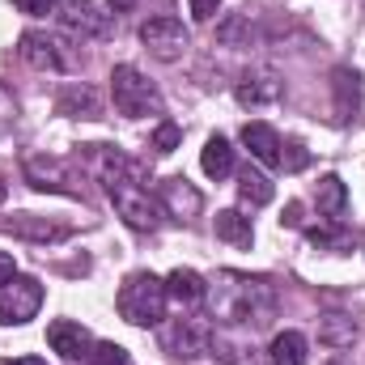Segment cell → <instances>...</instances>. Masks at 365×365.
<instances>
[{
  "instance_id": "cell-6",
  "label": "cell",
  "mask_w": 365,
  "mask_h": 365,
  "mask_svg": "<svg viewBox=\"0 0 365 365\" xmlns=\"http://www.w3.org/2000/svg\"><path fill=\"white\" fill-rule=\"evenodd\" d=\"M140 47H145L153 60L175 64V60H182V56H187L191 34H187V26H182L179 17L162 13V17H149V21L140 26Z\"/></svg>"
},
{
  "instance_id": "cell-34",
  "label": "cell",
  "mask_w": 365,
  "mask_h": 365,
  "mask_svg": "<svg viewBox=\"0 0 365 365\" xmlns=\"http://www.w3.org/2000/svg\"><path fill=\"white\" fill-rule=\"evenodd\" d=\"M13 276H17V259H13L9 251H0V284H4V280H13Z\"/></svg>"
},
{
  "instance_id": "cell-25",
  "label": "cell",
  "mask_w": 365,
  "mask_h": 365,
  "mask_svg": "<svg viewBox=\"0 0 365 365\" xmlns=\"http://www.w3.org/2000/svg\"><path fill=\"white\" fill-rule=\"evenodd\" d=\"M310 242H314L319 251H349V247H353V238H349L344 230H310Z\"/></svg>"
},
{
  "instance_id": "cell-14",
  "label": "cell",
  "mask_w": 365,
  "mask_h": 365,
  "mask_svg": "<svg viewBox=\"0 0 365 365\" xmlns=\"http://www.w3.org/2000/svg\"><path fill=\"white\" fill-rule=\"evenodd\" d=\"M56 110L68 115V119H98V115H102V98H98V90L86 86V81H68V86L60 90V98H56Z\"/></svg>"
},
{
  "instance_id": "cell-4",
  "label": "cell",
  "mask_w": 365,
  "mask_h": 365,
  "mask_svg": "<svg viewBox=\"0 0 365 365\" xmlns=\"http://www.w3.org/2000/svg\"><path fill=\"white\" fill-rule=\"evenodd\" d=\"M110 98H115V110L128 115V119H145V115H162L166 110L158 86L136 64H115V73H110Z\"/></svg>"
},
{
  "instance_id": "cell-33",
  "label": "cell",
  "mask_w": 365,
  "mask_h": 365,
  "mask_svg": "<svg viewBox=\"0 0 365 365\" xmlns=\"http://www.w3.org/2000/svg\"><path fill=\"white\" fill-rule=\"evenodd\" d=\"M280 225H289V230H297V225H302V204H297V200H289V204H284Z\"/></svg>"
},
{
  "instance_id": "cell-35",
  "label": "cell",
  "mask_w": 365,
  "mask_h": 365,
  "mask_svg": "<svg viewBox=\"0 0 365 365\" xmlns=\"http://www.w3.org/2000/svg\"><path fill=\"white\" fill-rule=\"evenodd\" d=\"M4 365H47L43 357H13V361H4Z\"/></svg>"
},
{
  "instance_id": "cell-23",
  "label": "cell",
  "mask_w": 365,
  "mask_h": 365,
  "mask_svg": "<svg viewBox=\"0 0 365 365\" xmlns=\"http://www.w3.org/2000/svg\"><path fill=\"white\" fill-rule=\"evenodd\" d=\"M238 200L242 204H251V208H264L268 200H272V182H268V175L264 170H238Z\"/></svg>"
},
{
  "instance_id": "cell-20",
  "label": "cell",
  "mask_w": 365,
  "mask_h": 365,
  "mask_svg": "<svg viewBox=\"0 0 365 365\" xmlns=\"http://www.w3.org/2000/svg\"><path fill=\"white\" fill-rule=\"evenodd\" d=\"M200 166L208 179H230L234 175V145L225 136H208V145L200 149Z\"/></svg>"
},
{
  "instance_id": "cell-9",
  "label": "cell",
  "mask_w": 365,
  "mask_h": 365,
  "mask_svg": "<svg viewBox=\"0 0 365 365\" xmlns=\"http://www.w3.org/2000/svg\"><path fill=\"white\" fill-rule=\"evenodd\" d=\"M162 349L179 361H195L212 349V323L204 319H175L166 331H162Z\"/></svg>"
},
{
  "instance_id": "cell-26",
  "label": "cell",
  "mask_w": 365,
  "mask_h": 365,
  "mask_svg": "<svg viewBox=\"0 0 365 365\" xmlns=\"http://www.w3.org/2000/svg\"><path fill=\"white\" fill-rule=\"evenodd\" d=\"M90 365H128V349H119V344H93L90 349V357H86Z\"/></svg>"
},
{
  "instance_id": "cell-8",
  "label": "cell",
  "mask_w": 365,
  "mask_h": 365,
  "mask_svg": "<svg viewBox=\"0 0 365 365\" xmlns=\"http://www.w3.org/2000/svg\"><path fill=\"white\" fill-rule=\"evenodd\" d=\"M17 51H21V60H26L30 68H38V73H68V68H73V51H68L56 34H47V30H26V34L17 38Z\"/></svg>"
},
{
  "instance_id": "cell-21",
  "label": "cell",
  "mask_w": 365,
  "mask_h": 365,
  "mask_svg": "<svg viewBox=\"0 0 365 365\" xmlns=\"http://www.w3.org/2000/svg\"><path fill=\"white\" fill-rule=\"evenodd\" d=\"M4 225H9L13 234H21V238H34V242H60V238H68L64 225H51V221H43V217H34V212H17V217H9Z\"/></svg>"
},
{
  "instance_id": "cell-5",
  "label": "cell",
  "mask_w": 365,
  "mask_h": 365,
  "mask_svg": "<svg viewBox=\"0 0 365 365\" xmlns=\"http://www.w3.org/2000/svg\"><path fill=\"white\" fill-rule=\"evenodd\" d=\"M21 170H26V182L34 191H51V195H81L86 191L81 175L64 158H51V153H30L21 162Z\"/></svg>"
},
{
  "instance_id": "cell-3",
  "label": "cell",
  "mask_w": 365,
  "mask_h": 365,
  "mask_svg": "<svg viewBox=\"0 0 365 365\" xmlns=\"http://www.w3.org/2000/svg\"><path fill=\"white\" fill-rule=\"evenodd\" d=\"M166 302H170L166 280H162V276H153V272L123 276L119 297H115L119 314H123L132 327H158V323L166 319Z\"/></svg>"
},
{
  "instance_id": "cell-12",
  "label": "cell",
  "mask_w": 365,
  "mask_h": 365,
  "mask_svg": "<svg viewBox=\"0 0 365 365\" xmlns=\"http://www.w3.org/2000/svg\"><path fill=\"white\" fill-rule=\"evenodd\" d=\"M280 93H284V81H280V73H272V68H251L234 86V98L242 106H272V102H280Z\"/></svg>"
},
{
  "instance_id": "cell-18",
  "label": "cell",
  "mask_w": 365,
  "mask_h": 365,
  "mask_svg": "<svg viewBox=\"0 0 365 365\" xmlns=\"http://www.w3.org/2000/svg\"><path fill=\"white\" fill-rule=\"evenodd\" d=\"M212 230H217V238H221V242H230V247H242V251L255 242V225H251V217H242L238 208H225V212H217Z\"/></svg>"
},
{
  "instance_id": "cell-7",
  "label": "cell",
  "mask_w": 365,
  "mask_h": 365,
  "mask_svg": "<svg viewBox=\"0 0 365 365\" xmlns=\"http://www.w3.org/2000/svg\"><path fill=\"white\" fill-rule=\"evenodd\" d=\"M43 306V284L34 276H13L0 284V327H21L38 314Z\"/></svg>"
},
{
  "instance_id": "cell-22",
  "label": "cell",
  "mask_w": 365,
  "mask_h": 365,
  "mask_svg": "<svg viewBox=\"0 0 365 365\" xmlns=\"http://www.w3.org/2000/svg\"><path fill=\"white\" fill-rule=\"evenodd\" d=\"M331 86H336V115L340 119H353V110L361 106V77L353 68H336Z\"/></svg>"
},
{
  "instance_id": "cell-37",
  "label": "cell",
  "mask_w": 365,
  "mask_h": 365,
  "mask_svg": "<svg viewBox=\"0 0 365 365\" xmlns=\"http://www.w3.org/2000/svg\"><path fill=\"white\" fill-rule=\"evenodd\" d=\"M323 365H353V361H349V357H340V353H336V357H327V361H323Z\"/></svg>"
},
{
  "instance_id": "cell-28",
  "label": "cell",
  "mask_w": 365,
  "mask_h": 365,
  "mask_svg": "<svg viewBox=\"0 0 365 365\" xmlns=\"http://www.w3.org/2000/svg\"><path fill=\"white\" fill-rule=\"evenodd\" d=\"M13 123H17V98L9 86H0V136L13 132Z\"/></svg>"
},
{
  "instance_id": "cell-36",
  "label": "cell",
  "mask_w": 365,
  "mask_h": 365,
  "mask_svg": "<svg viewBox=\"0 0 365 365\" xmlns=\"http://www.w3.org/2000/svg\"><path fill=\"white\" fill-rule=\"evenodd\" d=\"M132 4H136V0H110V13H128Z\"/></svg>"
},
{
  "instance_id": "cell-10",
  "label": "cell",
  "mask_w": 365,
  "mask_h": 365,
  "mask_svg": "<svg viewBox=\"0 0 365 365\" xmlns=\"http://www.w3.org/2000/svg\"><path fill=\"white\" fill-rule=\"evenodd\" d=\"M56 21L73 38H106L110 34V13H102L93 0H60Z\"/></svg>"
},
{
  "instance_id": "cell-15",
  "label": "cell",
  "mask_w": 365,
  "mask_h": 365,
  "mask_svg": "<svg viewBox=\"0 0 365 365\" xmlns=\"http://www.w3.org/2000/svg\"><path fill=\"white\" fill-rule=\"evenodd\" d=\"M242 145L251 149V158L259 162V166H268V170H280V136H276V128L268 123H247L242 128Z\"/></svg>"
},
{
  "instance_id": "cell-19",
  "label": "cell",
  "mask_w": 365,
  "mask_h": 365,
  "mask_svg": "<svg viewBox=\"0 0 365 365\" xmlns=\"http://www.w3.org/2000/svg\"><path fill=\"white\" fill-rule=\"evenodd\" d=\"M310 357V340L302 331H276L268 344V361L272 365H306Z\"/></svg>"
},
{
  "instance_id": "cell-17",
  "label": "cell",
  "mask_w": 365,
  "mask_h": 365,
  "mask_svg": "<svg viewBox=\"0 0 365 365\" xmlns=\"http://www.w3.org/2000/svg\"><path fill=\"white\" fill-rule=\"evenodd\" d=\"M166 293H170V302H179V306H200L204 293H208V280L200 272H191V268H175V272L166 276Z\"/></svg>"
},
{
  "instance_id": "cell-1",
  "label": "cell",
  "mask_w": 365,
  "mask_h": 365,
  "mask_svg": "<svg viewBox=\"0 0 365 365\" xmlns=\"http://www.w3.org/2000/svg\"><path fill=\"white\" fill-rule=\"evenodd\" d=\"M204 302H208V319L225 327H268L276 314V289L264 276L247 272H217Z\"/></svg>"
},
{
  "instance_id": "cell-30",
  "label": "cell",
  "mask_w": 365,
  "mask_h": 365,
  "mask_svg": "<svg viewBox=\"0 0 365 365\" xmlns=\"http://www.w3.org/2000/svg\"><path fill=\"white\" fill-rule=\"evenodd\" d=\"M13 4H17V13H26V17H47V13L60 9V0H13Z\"/></svg>"
},
{
  "instance_id": "cell-27",
  "label": "cell",
  "mask_w": 365,
  "mask_h": 365,
  "mask_svg": "<svg viewBox=\"0 0 365 365\" xmlns=\"http://www.w3.org/2000/svg\"><path fill=\"white\" fill-rule=\"evenodd\" d=\"M179 140H182V132L170 123V119H162V123H158V132H153V149H158V153H175V149H179Z\"/></svg>"
},
{
  "instance_id": "cell-11",
  "label": "cell",
  "mask_w": 365,
  "mask_h": 365,
  "mask_svg": "<svg viewBox=\"0 0 365 365\" xmlns=\"http://www.w3.org/2000/svg\"><path fill=\"white\" fill-rule=\"evenodd\" d=\"M153 195H158V204L166 208V217H175V221H191V217L204 208V195H200L187 179H179V175H175V179H162Z\"/></svg>"
},
{
  "instance_id": "cell-32",
  "label": "cell",
  "mask_w": 365,
  "mask_h": 365,
  "mask_svg": "<svg viewBox=\"0 0 365 365\" xmlns=\"http://www.w3.org/2000/svg\"><path fill=\"white\" fill-rule=\"evenodd\" d=\"M187 4H191V17L195 21H212L217 9H221V0H187Z\"/></svg>"
},
{
  "instance_id": "cell-29",
  "label": "cell",
  "mask_w": 365,
  "mask_h": 365,
  "mask_svg": "<svg viewBox=\"0 0 365 365\" xmlns=\"http://www.w3.org/2000/svg\"><path fill=\"white\" fill-rule=\"evenodd\" d=\"M242 34H251V21H247V17H230V21L217 30V38H221V43H230V47H234Z\"/></svg>"
},
{
  "instance_id": "cell-2",
  "label": "cell",
  "mask_w": 365,
  "mask_h": 365,
  "mask_svg": "<svg viewBox=\"0 0 365 365\" xmlns=\"http://www.w3.org/2000/svg\"><path fill=\"white\" fill-rule=\"evenodd\" d=\"M102 191H106V200L115 204V212L123 217V225L136 230V234H153V230L162 225V217H166V208L158 204V195L140 182V166H136L132 158H128L115 175L102 179Z\"/></svg>"
},
{
  "instance_id": "cell-16",
  "label": "cell",
  "mask_w": 365,
  "mask_h": 365,
  "mask_svg": "<svg viewBox=\"0 0 365 365\" xmlns=\"http://www.w3.org/2000/svg\"><path fill=\"white\" fill-rule=\"evenodd\" d=\"M314 204H319V212L331 225H340L344 212H349V187H344V179L340 175H323L319 179V191H314Z\"/></svg>"
},
{
  "instance_id": "cell-13",
  "label": "cell",
  "mask_w": 365,
  "mask_h": 365,
  "mask_svg": "<svg viewBox=\"0 0 365 365\" xmlns=\"http://www.w3.org/2000/svg\"><path fill=\"white\" fill-rule=\"evenodd\" d=\"M47 344H51V353H60L64 361H81V357H90V349H93L90 331H86L77 319H56V323L47 327Z\"/></svg>"
},
{
  "instance_id": "cell-31",
  "label": "cell",
  "mask_w": 365,
  "mask_h": 365,
  "mask_svg": "<svg viewBox=\"0 0 365 365\" xmlns=\"http://www.w3.org/2000/svg\"><path fill=\"white\" fill-rule=\"evenodd\" d=\"M306 166V149L302 145H284V153H280V170H302Z\"/></svg>"
},
{
  "instance_id": "cell-24",
  "label": "cell",
  "mask_w": 365,
  "mask_h": 365,
  "mask_svg": "<svg viewBox=\"0 0 365 365\" xmlns=\"http://www.w3.org/2000/svg\"><path fill=\"white\" fill-rule=\"evenodd\" d=\"M319 336H323V344L344 349V344H353V340H357V323H353V319H344V314H327Z\"/></svg>"
}]
</instances>
